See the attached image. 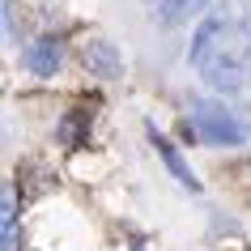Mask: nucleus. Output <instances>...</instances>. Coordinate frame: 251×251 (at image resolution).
I'll list each match as a JSON object with an SVG mask.
<instances>
[{
  "instance_id": "1",
  "label": "nucleus",
  "mask_w": 251,
  "mask_h": 251,
  "mask_svg": "<svg viewBox=\"0 0 251 251\" xmlns=\"http://www.w3.org/2000/svg\"><path fill=\"white\" fill-rule=\"evenodd\" d=\"M192 124H196L204 145H222V149L247 145V136H251L247 119H238L234 111H226L217 102H204V98H192Z\"/></svg>"
},
{
  "instance_id": "2",
  "label": "nucleus",
  "mask_w": 251,
  "mask_h": 251,
  "mask_svg": "<svg viewBox=\"0 0 251 251\" xmlns=\"http://www.w3.org/2000/svg\"><path fill=\"white\" fill-rule=\"evenodd\" d=\"M200 73H204V81H209V90H217V94H238L243 81H247L243 51H238V47H226V43L200 64Z\"/></svg>"
},
{
  "instance_id": "3",
  "label": "nucleus",
  "mask_w": 251,
  "mask_h": 251,
  "mask_svg": "<svg viewBox=\"0 0 251 251\" xmlns=\"http://www.w3.org/2000/svg\"><path fill=\"white\" fill-rule=\"evenodd\" d=\"M81 68L98 81H115V77H124V55H119L115 43L90 39V43H81Z\"/></svg>"
},
{
  "instance_id": "4",
  "label": "nucleus",
  "mask_w": 251,
  "mask_h": 251,
  "mask_svg": "<svg viewBox=\"0 0 251 251\" xmlns=\"http://www.w3.org/2000/svg\"><path fill=\"white\" fill-rule=\"evenodd\" d=\"M22 64H26L30 77H55L60 64H64V43L55 39V34H39V39L22 51Z\"/></svg>"
},
{
  "instance_id": "5",
  "label": "nucleus",
  "mask_w": 251,
  "mask_h": 251,
  "mask_svg": "<svg viewBox=\"0 0 251 251\" xmlns=\"http://www.w3.org/2000/svg\"><path fill=\"white\" fill-rule=\"evenodd\" d=\"M226 17L222 13H209V17H200V26H196V34H192V47H187V60H192V64H204V60H209L213 51H217V47H222L226 43Z\"/></svg>"
},
{
  "instance_id": "6",
  "label": "nucleus",
  "mask_w": 251,
  "mask_h": 251,
  "mask_svg": "<svg viewBox=\"0 0 251 251\" xmlns=\"http://www.w3.org/2000/svg\"><path fill=\"white\" fill-rule=\"evenodd\" d=\"M145 132H149V141H153V149L162 153V162H166V171H171L175 179H179V183L187 187V192H200V179L192 175V166L183 162V153H179V145H175V141H166V136H162L158 128H153V124H149Z\"/></svg>"
},
{
  "instance_id": "7",
  "label": "nucleus",
  "mask_w": 251,
  "mask_h": 251,
  "mask_svg": "<svg viewBox=\"0 0 251 251\" xmlns=\"http://www.w3.org/2000/svg\"><path fill=\"white\" fill-rule=\"evenodd\" d=\"M85 132H90V115H85V111H73V115H64L60 119V145H85Z\"/></svg>"
},
{
  "instance_id": "8",
  "label": "nucleus",
  "mask_w": 251,
  "mask_h": 251,
  "mask_svg": "<svg viewBox=\"0 0 251 251\" xmlns=\"http://www.w3.org/2000/svg\"><path fill=\"white\" fill-rule=\"evenodd\" d=\"M0 222H17V187H13V179L0 192Z\"/></svg>"
},
{
  "instance_id": "9",
  "label": "nucleus",
  "mask_w": 251,
  "mask_h": 251,
  "mask_svg": "<svg viewBox=\"0 0 251 251\" xmlns=\"http://www.w3.org/2000/svg\"><path fill=\"white\" fill-rule=\"evenodd\" d=\"M0 238H4V251H22V230H17V222H0Z\"/></svg>"
},
{
  "instance_id": "10",
  "label": "nucleus",
  "mask_w": 251,
  "mask_h": 251,
  "mask_svg": "<svg viewBox=\"0 0 251 251\" xmlns=\"http://www.w3.org/2000/svg\"><path fill=\"white\" fill-rule=\"evenodd\" d=\"M132 251H141V247H132Z\"/></svg>"
}]
</instances>
